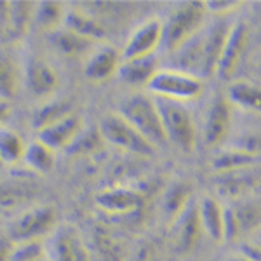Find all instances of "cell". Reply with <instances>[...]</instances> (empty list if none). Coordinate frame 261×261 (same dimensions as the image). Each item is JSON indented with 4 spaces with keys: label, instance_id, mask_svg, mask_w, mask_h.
I'll return each instance as SVG.
<instances>
[{
    "label": "cell",
    "instance_id": "cb8c5ba5",
    "mask_svg": "<svg viewBox=\"0 0 261 261\" xmlns=\"http://www.w3.org/2000/svg\"><path fill=\"white\" fill-rule=\"evenodd\" d=\"M71 113H75L73 103L68 99L56 98V99H50L47 103H44L42 107H39L33 112L32 124L37 130H42V129L49 127V125L56 124V122L66 119Z\"/></svg>",
    "mask_w": 261,
    "mask_h": 261
},
{
    "label": "cell",
    "instance_id": "2e32d148",
    "mask_svg": "<svg viewBox=\"0 0 261 261\" xmlns=\"http://www.w3.org/2000/svg\"><path fill=\"white\" fill-rule=\"evenodd\" d=\"M230 28H231L230 21L216 19L213 23H209V27L205 24L204 30H202V33H204V49H205V77L216 75Z\"/></svg>",
    "mask_w": 261,
    "mask_h": 261
},
{
    "label": "cell",
    "instance_id": "f1b7e54d",
    "mask_svg": "<svg viewBox=\"0 0 261 261\" xmlns=\"http://www.w3.org/2000/svg\"><path fill=\"white\" fill-rule=\"evenodd\" d=\"M33 9L35 2H11L9 24L7 30L11 37H23L33 24Z\"/></svg>",
    "mask_w": 261,
    "mask_h": 261
},
{
    "label": "cell",
    "instance_id": "484cf974",
    "mask_svg": "<svg viewBox=\"0 0 261 261\" xmlns=\"http://www.w3.org/2000/svg\"><path fill=\"white\" fill-rule=\"evenodd\" d=\"M65 6L61 2H35V9H33V24L45 32H56L58 28L63 27V19H65Z\"/></svg>",
    "mask_w": 261,
    "mask_h": 261
},
{
    "label": "cell",
    "instance_id": "d6a6232c",
    "mask_svg": "<svg viewBox=\"0 0 261 261\" xmlns=\"http://www.w3.org/2000/svg\"><path fill=\"white\" fill-rule=\"evenodd\" d=\"M42 259H47L44 241L12 244L9 261H42Z\"/></svg>",
    "mask_w": 261,
    "mask_h": 261
},
{
    "label": "cell",
    "instance_id": "b9f144b4",
    "mask_svg": "<svg viewBox=\"0 0 261 261\" xmlns=\"http://www.w3.org/2000/svg\"><path fill=\"white\" fill-rule=\"evenodd\" d=\"M0 164H2V162H0Z\"/></svg>",
    "mask_w": 261,
    "mask_h": 261
},
{
    "label": "cell",
    "instance_id": "f35d334b",
    "mask_svg": "<svg viewBox=\"0 0 261 261\" xmlns=\"http://www.w3.org/2000/svg\"><path fill=\"white\" fill-rule=\"evenodd\" d=\"M7 115H9V103L7 101H0V125L7 119Z\"/></svg>",
    "mask_w": 261,
    "mask_h": 261
},
{
    "label": "cell",
    "instance_id": "83f0119b",
    "mask_svg": "<svg viewBox=\"0 0 261 261\" xmlns=\"http://www.w3.org/2000/svg\"><path fill=\"white\" fill-rule=\"evenodd\" d=\"M50 40H53V45L60 50L61 54L71 56V58L81 56V54L87 53L92 44L91 40L82 39V37H79L77 33L66 30V28H58L56 32H53Z\"/></svg>",
    "mask_w": 261,
    "mask_h": 261
},
{
    "label": "cell",
    "instance_id": "e0dca14e",
    "mask_svg": "<svg viewBox=\"0 0 261 261\" xmlns=\"http://www.w3.org/2000/svg\"><path fill=\"white\" fill-rule=\"evenodd\" d=\"M159 70H161L159 68V61L153 54V56L140 58V60H120L117 75L125 86L134 87V89H143V87L146 89L150 81Z\"/></svg>",
    "mask_w": 261,
    "mask_h": 261
},
{
    "label": "cell",
    "instance_id": "7a4b0ae2",
    "mask_svg": "<svg viewBox=\"0 0 261 261\" xmlns=\"http://www.w3.org/2000/svg\"><path fill=\"white\" fill-rule=\"evenodd\" d=\"M117 113L124 120H127L155 148L164 146L167 143L162 127L161 113H159L153 96L143 94V92L129 96L127 99H124L120 103V108Z\"/></svg>",
    "mask_w": 261,
    "mask_h": 261
},
{
    "label": "cell",
    "instance_id": "44dd1931",
    "mask_svg": "<svg viewBox=\"0 0 261 261\" xmlns=\"http://www.w3.org/2000/svg\"><path fill=\"white\" fill-rule=\"evenodd\" d=\"M258 187V172L251 169L235 171L228 174H220V192L233 200L247 199V195Z\"/></svg>",
    "mask_w": 261,
    "mask_h": 261
},
{
    "label": "cell",
    "instance_id": "f546056e",
    "mask_svg": "<svg viewBox=\"0 0 261 261\" xmlns=\"http://www.w3.org/2000/svg\"><path fill=\"white\" fill-rule=\"evenodd\" d=\"M231 211H233L235 218H237L239 228H241V235L252 233V231L258 230L259 226V205L256 200L251 199H242L237 200L233 205H230Z\"/></svg>",
    "mask_w": 261,
    "mask_h": 261
},
{
    "label": "cell",
    "instance_id": "7c38bea8",
    "mask_svg": "<svg viewBox=\"0 0 261 261\" xmlns=\"http://www.w3.org/2000/svg\"><path fill=\"white\" fill-rule=\"evenodd\" d=\"M35 187L27 181V178H11L7 181H0V213L16 214L23 213L30 207L35 200Z\"/></svg>",
    "mask_w": 261,
    "mask_h": 261
},
{
    "label": "cell",
    "instance_id": "3957f363",
    "mask_svg": "<svg viewBox=\"0 0 261 261\" xmlns=\"http://www.w3.org/2000/svg\"><path fill=\"white\" fill-rule=\"evenodd\" d=\"M155 103H157L159 113H161L167 143H172L178 148L190 153L197 145V129L193 115L187 108V105L161 98H155Z\"/></svg>",
    "mask_w": 261,
    "mask_h": 261
},
{
    "label": "cell",
    "instance_id": "52a82bcc",
    "mask_svg": "<svg viewBox=\"0 0 261 261\" xmlns=\"http://www.w3.org/2000/svg\"><path fill=\"white\" fill-rule=\"evenodd\" d=\"M47 261H94L81 233L71 225H58L45 242Z\"/></svg>",
    "mask_w": 261,
    "mask_h": 261
},
{
    "label": "cell",
    "instance_id": "e575fe53",
    "mask_svg": "<svg viewBox=\"0 0 261 261\" xmlns=\"http://www.w3.org/2000/svg\"><path fill=\"white\" fill-rule=\"evenodd\" d=\"M157 256H159V249H157V246H155V242L143 241L140 246L136 247L130 261H157Z\"/></svg>",
    "mask_w": 261,
    "mask_h": 261
},
{
    "label": "cell",
    "instance_id": "ab89813d",
    "mask_svg": "<svg viewBox=\"0 0 261 261\" xmlns=\"http://www.w3.org/2000/svg\"><path fill=\"white\" fill-rule=\"evenodd\" d=\"M231 261H246V259H242L241 256H239V258H235V259H231Z\"/></svg>",
    "mask_w": 261,
    "mask_h": 261
},
{
    "label": "cell",
    "instance_id": "9c48e42d",
    "mask_svg": "<svg viewBox=\"0 0 261 261\" xmlns=\"http://www.w3.org/2000/svg\"><path fill=\"white\" fill-rule=\"evenodd\" d=\"M162 42V21L148 19L141 23L133 35L129 37L127 44L120 54V60H140V58L153 56L155 50L161 47Z\"/></svg>",
    "mask_w": 261,
    "mask_h": 261
},
{
    "label": "cell",
    "instance_id": "6da1fadb",
    "mask_svg": "<svg viewBox=\"0 0 261 261\" xmlns=\"http://www.w3.org/2000/svg\"><path fill=\"white\" fill-rule=\"evenodd\" d=\"M205 24H207V11L204 2L176 4L166 21H162L161 47L172 54L193 39Z\"/></svg>",
    "mask_w": 261,
    "mask_h": 261
},
{
    "label": "cell",
    "instance_id": "d4e9b609",
    "mask_svg": "<svg viewBox=\"0 0 261 261\" xmlns=\"http://www.w3.org/2000/svg\"><path fill=\"white\" fill-rule=\"evenodd\" d=\"M23 162L27 164L28 169L37 172V174H47L53 171L54 162H56V151L50 150L42 141L35 140L24 148Z\"/></svg>",
    "mask_w": 261,
    "mask_h": 261
},
{
    "label": "cell",
    "instance_id": "8fae6325",
    "mask_svg": "<svg viewBox=\"0 0 261 261\" xmlns=\"http://www.w3.org/2000/svg\"><path fill=\"white\" fill-rule=\"evenodd\" d=\"M171 233L172 246L179 254H187L197 246L202 233V226L199 220V207H197L195 200H192L179 213V216L171 223Z\"/></svg>",
    "mask_w": 261,
    "mask_h": 261
},
{
    "label": "cell",
    "instance_id": "1f68e13d",
    "mask_svg": "<svg viewBox=\"0 0 261 261\" xmlns=\"http://www.w3.org/2000/svg\"><path fill=\"white\" fill-rule=\"evenodd\" d=\"M19 86V75L14 61L0 54V101H7L16 94Z\"/></svg>",
    "mask_w": 261,
    "mask_h": 261
},
{
    "label": "cell",
    "instance_id": "60d3db41",
    "mask_svg": "<svg viewBox=\"0 0 261 261\" xmlns=\"http://www.w3.org/2000/svg\"><path fill=\"white\" fill-rule=\"evenodd\" d=\"M42 261H47V259H42Z\"/></svg>",
    "mask_w": 261,
    "mask_h": 261
},
{
    "label": "cell",
    "instance_id": "5b68a950",
    "mask_svg": "<svg viewBox=\"0 0 261 261\" xmlns=\"http://www.w3.org/2000/svg\"><path fill=\"white\" fill-rule=\"evenodd\" d=\"M146 91L153 98H161L167 101H176V103H185L200 98L204 92V84L200 79L192 77L183 71L166 68L159 70L150 81Z\"/></svg>",
    "mask_w": 261,
    "mask_h": 261
},
{
    "label": "cell",
    "instance_id": "4fadbf2b",
    "mask_svg": "<svg viewBox=\"0 0 261 261\" xmlns=\"http://www.w3.org/2000/svg\"><path fill=\"white\" fill-rule=\"evenodd\" d=\"M84 130V120L81 115L71 113L66 119H63L56 124L49 125V127L39 130V138L37 140L47 145L50 150H68L75 143Z\"/></svg>",
    "mask_w": 261,
    "mask_h": 261
},
{
    "label": "cell",
    "instance_id": "7402d4cb",
    "mask_svg": "<svg viewBox=\"0 0 261 261\" xmlns=\"http://www.w3.org/2000/svg\"><path fill=\"white\" fill-rule=\"evenodd\" d=\"M226 101L233 107H239L246 112L258 113L261 108V91L259 86L249 81H237L228 86L225 94Z\"/></svg>",
    "mask_w": 261,
    "mask_h": 261
},
{
    "label": "cell",
    "instance_id": "30bf717a",
    "mask_svg": "<svg viewBox=\"0 0 261 261\" xmlns=\"http://www.w3.org/2000/svg\"><path fill=\"white\" fill-rule=\"evenodd\" d=\"M96 205L108 216H130L143 207V195L129 187H112L96 195Z\"/></svg>",
    "mask_w": 261,
    "mask_h": 261
},
{
    "label": "cell",
    "instance_id": "4dcf8cb0",
    "mask_svg": "<svg viewBox=\"0 0 261 261\" xmlns=\"http://www.w3.org/2000/svg\"><path fill=\"white\" fill-rule=\"evenodd\" d=\"M24 148L27 145L16 130L0 125V162L18 164L19 161H23Z\"/></svg>",
    "mask_w": 261,
    "mask_h": 261
},
{
    "label": "cell",
    "instance_id": "ffe728a7",
    "mask_svg": "<svg viewBox=\"0 0 261 261\" xmlns=\"http://www.w3.org/2000/svg\"><path fill=\"white\" fill-rule=\"evenodd\" d=\"M199 207V220L202 231L209 235L214 242H223V220H225V205L218 199L204 197L197 202Z\"/></svg>",
    "mask_w": 261,
    "mask_h": 261
},
{
    "label": "cell",
    "instance_id": "ba28073f",
    "mask_svg": "<svg viewBox=\"0 0 261 261\" xmlns=\"http://www.w3.org/2000/svg\"><path fill=\"white\" fill-rule=\"evenodd\" d=\"M251 39V28L246 21H237V23H231V28L226 37L225 47H223L220 65H218L216 75L220 79L230 81L235 75L239 65H241L244 53H246L247 45H249Z\"/></svg>",
    "mask_w": 261,
    "mask_h": 261
},
{
    "label": "cell",
    "instance_id": "9a60e30c",
    "mask_svg": "<svg viewBox=\"0 0 261 261\" xmlns=\"http://www.w3.org/2000/svg\"><path fill=\"white\" fill-rule=\"evenodd\" d=\"M24 81L33 96H49L58 89L60 77L44 58H30L24 68Z\"/></svg>",
    "mask_w": 261,
    "mask_h": 261
},
{
    "label": "cell",
    "instance_id": "ac0fdd59",
    "mask_svg": "<svg viewBox=\"0 0 261 261\" xmlns=\"http://www.w3.org/2000/svg\"><path fill=\"white\" fill-rule=\"evenodd\" d=\"M120 65V53L112 45H101L91 54V58L86 63L84 73L89 81L103 82L107 79L117 75Z\"/></svg>",
    "mask_w": 261,
    "mask_h": 261
},
{
    "label": "cell",
    "instance_id": "836d02e7",
    "mask_svg": "<svg viewBox=\"0 0 261 261\" xmlns=\"http://www.w3.org/2000/svg\"><path fill=\"white\" fill-rule=\"evenodd\" d=\"M207 14H213L216 18H225L231 14L242 6V2H235V0H214V2H204Z\"/></svg>",
    "mask_w": 261,
    "mask_h": 261
},
{
    "label": "cell",
    "instance_id": "277c9868",
    "mask_svg": "<svg viewBox=\"0 0 261 261\" xmlns=\"http://www.w3.org/2000/svg\"><path fill=\"white\" fill-rule=\"evenodd\" d=\"M58 226V214L50 205L28 207L16 214L7 228V239L12 244L44 241Z\"/></svg>",
    "mask_w": 261,
    "mask_h": 261
},
{
    "label": "cell",
    "instance_id": "d590c367",
    "mask_svg": "<svg viewBox=\"0 0 261 261\" xmlns=\"http://www.w3.org/2000/svg\"><path fill=\"white\" fill-rule=\"evenodd\" d=\"M241 258L246 261H259L261 259V251L258 244H252L249 242H244L241 246Z\"/></svg>",
    "mask_w": 261,
    "mask_h": 261
},
{
    "label": "cell",
    "instance_id": "5bb4252c",
    "mask_svg": "<svg viewBox=\"0 0 261 261\" xmlns=\"http://www.w3.org/2000/svg\"><path fill=\"white\" fill-rule=\"evenodd\" d=\"M231 124V105L225 96H216L213 99L209 112L205 115L204 141L207 146H218L228 134Z\"/></svg>",
    "mask_w": 261,
    "mask_h": 261
},
{
    "label": "cell",
    "instance_id": "4316f807",
    "mask_svg": "<svg viewBox=\"0 0 261 261\" xmlns=\"http://www.w3.org/2000/svg\"><path fill=\"white\" fill-rule=\"evenodd\" d=\"M190 202H192L190 185L185 183V181L171 185V187L167 188L166 195H164V213H166L169 223L174 221L176 218L179 216V213L183 211Z\"/></svg>",
    "mask_w": 261,
    "mask_h": 261
},
{
    "label": "cell",
    "instance_id": "8d00e7d4",
    "mask_svg": "<svg viewBox=\"0 0 261 261\" xmlns=\"http://www.w3.org/2000/svg\"><path fill=\"white\" fill-rule=\"evenodd\" d=\"M9 9L11 2H0V28L7 30V24H9Z\"/></svg>",
    "mask_w": 261,
    "mask_h": 261
},
{
    "label": "cell",
    "instance_id": "74e56055",
    "mask_svg": "<svg viewBox=\"0 0 261 261\" xmlns=\"http://www.w3.org/2000/svg\"><path fill=\"white\" fill-rule=\"evenodd\" d=\"M12 242L7 237H0V261H9Z\"/></svg>",
    "mask_w": 261,
    "mask_h": 261
},
{
    "label": "cell",
    "instance_id": "d6986e66",
    "mask_svg": "<svg viewBox=\"0 0 261 261\" xmlns=\"http://www.w3.org/2000/svg\"><path fill=\"white\" fill-rule=\"evenodd\" d=\"M63 28L77 33L79 37L91 42L101 40L107 37V30H105L103 23L99 19H96V16L82 9H66L65 19H63Z\"/></svg>",
    "mask_w": 261,
    "mask_h": 261
},
{
    "label": "cell",
    "instance_id": "8992f818",
    "mask_svg": "<svg viewBox=\"0 0 261 261\" xmlns=\"http://www.w3.org/2000/svg\"><path fill=\"white\" fill-rule=\"evenodd\" d=\"M98 133L103 138V141L110 143L112 146L140 155V157H151L157 150L127 120L122 119L119 113H112V115L105 117L99 124Z\"/></svg>",
    "mask_w": 261,
    "mask_h": 261
},
{
    "label": "cell",
    "instance_id": "603a6c76",
    "mask_svg": "<svg viewBox=\"0 0 261 261\" xmlns=\"http://www.w3.org/2000/svg\"><path fill=\"white\" fill-rule=\"evenodd\" d=\"M259 161L258 155H251L246 153L242 150H237L233 146L218 151L213 159V169L218 174H228V172L235 171H244V169H251L252 166H256Z\"/></svg>",
    "mask_w": 261,
    "mask_h": 261
}]
</instances>
